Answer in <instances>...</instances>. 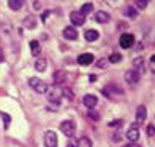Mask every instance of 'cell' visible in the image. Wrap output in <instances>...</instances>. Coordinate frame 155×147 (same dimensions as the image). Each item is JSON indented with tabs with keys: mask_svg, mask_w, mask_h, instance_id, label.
Returning <instances> with one entry per match:
<instances>
[{
	"mask_svg": "<svg viewBox=\"0 0 155 147\" xmlns=\"http://www.w3.org/2000/svg\"><path fill=\"white\" fill-rule=\"evenodd\" d=\"M45 93H47V98H48L50 103H56V104H58L61 101V98H62V90L59 87H56V85H54V87H48Z\"/></svg>",
	"mask_w": 155,
	"mask_h": 147,
	"instance_id": "6da1fadb",
	"label": "cell"
},
{
	"mask_svg": "<svg viewBox=\"0 0 155 147\" xmlns=\"http://www.w3.org/2000/svg\"><path fill=\"white\" fill-rule=\"evenodd\" d=\"M29 87L34 90V91H37V93H45L47 91V83H45L43 80H40V78L37 77H31L29 78Z\"/></svg>",
	"mask_w": 155,
	"mask_h": 147,
	"instance_id": "7a4b0ae2",
	"label": "cell"
},
{
	"mask_svg": "<svg viewBox=\"0 0 155 147\" xmlns=\"http://www.w3.org/2000/svg\"><path fill=\"white\" fill-rule=\"evenodd\" d=\"M102 94L107 96V98H110V99H115L117 96H123V91H122L120 88H117V87H114V85H110V87L102 88Z\"/></svg>",
	"mask_w": 155,
	"mask_h": 147,
	"instance_id": "3957f363",
	"label": "cell"
},
{
	"mask_svg": "<svg viewBox=\"0 0 155 147\" xmlns=\"http://www.w3.org/2000/svg\"><path fill=\"white\" fill-rule=\"evenodd\" d=\"M61 131L66 134L67 138H72L74 133H75V123H74L72 120H66L61 123Z\"/></svg>",
	"mask_w": 155,
	"mask_h": 147,
	"instance_id": "277c9868",
	"label": "cell"
},
{
	"mask_svg": "<svg viewBox=\"0 0 155 147\" xmlns=\"http://www.w3.org/2000/svg\"><path fill=\"white\" fill-rule=\"evenodd\" d=\"M43 142L45 147H58V136L54 131H47L43 136Z\"/></svg>",
	"mask_w": 155,
	"mask_h": 147,
	"instance_id": "5b68a950",
	"label": "cell"
},
{
	"mask_svg": "<svg viewBox=\"0 0 155 147\" xmlns=\"http://www.w3.org/2000/svg\"><path fill=\"white\" fill-rule=\"evenodd\" d=\"M139 78H141V74L136 72L134 69L126 70V74H125V80H126V83H130V85H136L137 82H139Z\"/></svg>",
	"mask_w": 155,
	"mask_h": 147,
	"instance_id": "8992f818",
	"label": "cell"
},
{
	"mask_svg": "<svg viewBox=\"0 0 155 147\" xmlns=\"http://www.w3.org/2000/svg\"><path fill=\"white\" fill-rule=\"evenodd\" d=\"M134 45V37L131 34H123L120 35V47L122 48H131Z\"/></svg>",
	"mask_w": 155,
	"mask_h": 147,
	"instance_id": "52a82bcc",
	"label": "cell"
},
{
	"mask_svg": "<svg viewBox=\"0 0 155 147\" xmlns=\"http://www.w3.org/2000/svg\"><path fill=\"white\" fill-rule=\"evenodd\" d=\"M71 21L74 26H83L85 24V16L80 11H72L71 13Z\"/></svg>",
	"mask_w": 155,
	"mask_h": 147,
	"instance_id": "ba28073f",
	"label": "cell"
},
{
	"mask_svg": "<svg viewBox=\"0 0 155 147\" xmlns=\"http://www.w3.org/2000/svg\"><path fill=\"white\" fill-rule=\"evenodd\" d=\"M62 35H64L66 40H75V38L78 37V34L75 31V27L67 26V27H64V31H62Z\"/></svg>",
	"mask_w": 155,
	"mask_h": 147,
	"instance_id": "9c48e42d",
	"label": "cell"
},
{
	"mask_svg": "<svg viewBox=\"0 0 155 147\" xmlns=\"http://www.w3.org/2000/svg\"><path fill=\"white\" fill-rule=\"evenodd\" d=\"M93 61H94V58H93V54H91V53H83V54H80L77 58V63L80 66H90Z\"/></svg>",
	"mask_w": 155,
	"mask_h": 147,
	"instance_id": "30bf717a",
	"label": "cell"
},
{
	"mask_svg": "<svg viewBox=\"0 0 155 147\" xmlns=\"http://www.w3.org/2000/svg\"><path fill=\"white\" fill-rule=\"evenodd\" d=\"M83 104L88 107V109H94L97 104V98L94 94H85L83 96Z\"/></svg>",
	"mask_w": 155,
	"mask_h": 147,
	"instance_id": "8fae6325",
	"label": "cell"
},
{
	"mask_svg": "<svg viewBox=\"0 0 155 147\" xmlns=\"http://www.w3.org/2000/svg\"><path fill=\"white\" fill-rule=\"evenodd\" d=\"M53 80H54V85L58 87V85L64 83V82L67 80V74H66L64 70H56V72L53 74Z\"/></svg>",
	"mask_w": 155,
	"mask_h": 147,
	"instance_id": "7c38bea8",
	"label": "cell"
},
{
	"mask_svg": "<svg viewBox=\"0 0 155 147\" xmlns=\"http://www.w3.org/2000/svg\"><path fill=\"white\" fill-rule=\"evenodd\" d=\"M126 139H130V142H136L139 139V129H137V126H131L126 131Z\"/></svg>",
	"mask_w": 155,
	"mask_h": 147,
	"instance_id": "4fadbf2b",
	"label": "cell"
},
{
	"mask_svg": "<svg viewBox=\"0 0 155 147\" xmlns=\"http://www.w3.org/2000/svg\"><path fill=\"white\" fill-rule=\"evenodd\" d=\"M146 115H147L146 106H139V107L136 109V122H137V123H144V122H146Z\"/></svg>",
	"mask_w": 155,
	"mask_h": 147,
	"instance_id": "5bb4252c",
	"label": "cell"
},
{
	"mask_svg": "<svg viewBox=\"0 0 155 147\" xmlns=\"http://www.w3.org/2000/svg\"><path fill=\"white\" fill-rule=\"evenodd\" d=\"M94 19L99 22V24H104V22H107L109 19H110V16H109L107 11L99 10V11H96V13H94Z\"/></svg>",
	"mask_w": 155,
	"mask_h": 147,
	"instance_id": "9a60e30c",
	"label": "cell"
},
{
	"mask_svg": "<svg viewBox=\"0 0 155 147\" xmlns=\"http://www.w3.org/2000/svg\"><path fill=\"white\" fill-rule=\"evenodd\" d=\"M133 67H134V70L136 72H144L146 70V64H144V59L142 58H136L134 61H133Z\"/></svg>",
	"mask_w": 155,
	"mask_h": 147,
	"instance_id": "2e32d148",
	"label": "cell"
},
{
	"mask_svg": "<svg viewBox=\"0 0 155 147\" xmlns=\"http://www.w3.org/2000/svg\"><path fill=\"white\" fill-rule=\"evenodd\" d=\"M85 38H87V42H96L97 38H99V32L94 31V29H90L85 32Z\"/></svg>",
	"mask_w": 155,
	"mask_h": 147,
	"instance_id": "e0dca14e",
	"label": "cell"
},
{
	"mask_svg": "<svg viewBox=\"0 0 155 147\" xmlns=\"http://www.w3.org/2000/svg\"><path fill=\"white\" fill-rule=\"evenodd\" d=\"M24 26L27 27V29H35V27H37L35 16H27V18L24 19Z\"/></svg>",
	"mask_w": 155,
	"mask_h": 147,
	"instance_id": "ac0fdd59",
	"label": "cell"
},
{
	"mask_svg": "<svg viewBox=\"0 0 155 147\" xmlns=\"http://www.w3.org/2000/svg\"><path fill=\"white\" fill-rule=\"evenodd\" d=\"M29 47H31V51H32L34 56H38V54H40V43H38L37 40H32V42L29 43Z\"/></svg>",
	"mask_w": 155,
	"mask_h": 147,
	"instance_id": "d6986e66",
	"label": "cell"
},
{
	"mask_svg": "<svg viewBox=\"0 0 155 147\" xmlns=\"http://www.w3.org/2000/svg\"><path fill=\"white\" fill-rule=\"evenodd\" d=\"M77 147H93V144H91V139H90V138L83 136V138H80V139H78Z\"/></svg>",
	"mask_w": 155,
	"mask_h": 147,
	"instance_id": "ffe728a7",
	"label": "cell"
},
{
	"mask_svg": "<svg viewBox=\"0 0 155 147\" xmlns=\"http://www.w3.org/2000/svg\"><path fill=\"white\" fill-rule=\"evenodd\" d=\"M35 70H38V72H45V70H47V61H45V59H37L35 61Z\"/></svg>",
	"mask_w": 155,
	"mask_h": 147,
	"instance_id": "44dd1931",
	"label": "cell"
},
{
	"mask_svg": "<svg viewBox=\"0 0 155 147\" xmlns=\"http://www.w3.org/2000/svg\"><path fill=\"white\" fill-rule=\"evenodd\" d=\"M8 7L13 10V11H18V10L22 7V2H21V0H10V2H8Z\"/></svg>",
	"mask_w": 155,
	"mask_h": 147,
	"instance_id": "7402d4cb",
	"label": "cell"
},
{
	"mask_svg": "<svg viewBox=\"0 0 155 147\" xmlns=\"http://www.w3.org/2000/svg\"><path fill=\"white\" fill-rule=\"evenodd\" d=\"M91 11H93V3H85L83 7H82V10H80V13L87 18V15H90Z\"/></svg>",
	"mask_w": 155,
	"mask_h": 147,
	"instance_id": "603a6c76",
	"label": "cell"
},
{
	"mask_svg": "<svg viewBox=\"0 0 155 147\" xmlns=\"http://www.w3.org/2000/svg\"><path fill=\"white\" fill-rule=\"evenodd\" d=\"M122 61V54L120 53H114L110 54V58H109V63H120Z\"/></svg>",
	"mask_w": 155,
	"mask_h": 147,
	"instance_id": "cb8c5ba5",
	"label": "cell"
},
{
	"mask_svg": "<svg viewBox=\"0 0 155 147\" xmlns=\"http://www.w3.org/2000/svg\"><path fill=\"white\" fill-rule=\"evenodd\" d=\"M125 15H126V16H130V18H133V19H134L136 16H137L136 10H134V8H131V7H128V8L125 10Z\"/></svg>",
	"mask_w": 155,
	"mask_h": 147,
	"instance_id": "d4e9b609",
	"label": "cell"
},
{
	"mask_svg": "<svg viewBox=\"0 0 155 147\" xmlns=\"http://www.w3.org/2000/svg\"><path fill=\"white\" fill-rule=\"evenodd\" d=\"M134 5H136V7L139 8V10H144V8L147 7V2H144V0H136Z\"/></svg>",
	"mask_w": 155,
	"mask_h": 147,
	"instance_id": "484cf974",
	"label": "cell"
},
{
	"mask_svg": "<svg viewBox=\"0 0 155 147\" xmlns=\"http://www.w3.org/2000/svg\"><path fill=\"white\" fill-rule=\"evenodd\" d=\"M88 117L91 118V120H94V122L99 120V114H97V112H94V110H90V112H88Z\"/></svg>",
	"mask_w": 155,
	"mask_h": 147,
	"instance_id": "4316f807",
	"label": "cell"
},
{
	"mask_svg": "<svg viewBox=\"0 0 155 147\" xmlns=\"http://www.w3.org/2000/svg\"><path fill=\"white\" fill-rule=\"evenodd\" d=\"M2 120H3V123H5V128H8V125H10V122H11V118H10V115H8V114H2Z\"/></svg>",
	"mask_w": 155,
	"mask_h": 147,
	"instance_id": "83f0119b",
	"label": "cell"
},
{
	"mask_svg": "<svg viewBox=\"0 0 155 147\" xmlns=\"http://www.w3.org/2000/svg\"><path fill=\"white\" fill-rule=\"evenodd\" d=\"M62 96H66V98H69V99H74V93L71 91V90H62Z\"/></svg>",
	"mask_w": 155,
	"mask_h": 147,
	"instance_id": "f1b7e54d",
	"label": "cell"
},
{
	"mask_svg": "<svg viewBox=\"0 0 155 147\" xmlns=\"http://www.w3.org/2000/svg\"><path fill=\"white\" fill-rule=\"evenodd\" d=\"M147 134L149 136H153L155 134V126L153 125H147Z\"/></svg>",
	"mask_w": 155,
	"mask_h": 147,
	"instance_id": "f546056e",
	"label": "cell"
},
{
	"mask_svg": "<svg viewBox=\"0 0 155 147\" xmlns=\"http://www.w3.org/2000/svg\"><path fill=\"white\" fill-rule=\"evenodd\" d=\"M120 125H122V120H114V122L109 123V126H112V128H117V126H120Z\"/></svg>",
	"mask_w": 155,
	"mask_h": 147,
	"instance_id": "4dcf8cb0",
	"label": "cell"
},
{
	"mask_svg": "<svg viewBox=\"0 0 155 147\" xmlns=\"http://www.w3.org/2000/svg\"><path fill=\"white\" fill-rule=\"evenodd\" d=\"M106 66H107V59L102 58V59L97 61V67H106Z\"/></svg>",
	"mask_w": 155,
	"mask_h": 147,
	"instance_id": "1f68e13d",
	"label": "cell"
},
{
	"mask_svg": "<svg viewBox=\"0 0 155 147\" xmlns=\"http://www.w3.org/2000/svg\"><path fill=\"white\" fill-rule=\"evenodd\" d=\"M51 13V11H45V13L42 15V21H47V18H48V15Z\"/></svg>",
	"mask_w": 155,
	"mask_h": 147,
	"instance_id": "d6a6232c",
	"label": "cell"
},
{
	"mask_svg": "<svg viewBox=\"0 0 155 147\" xmlns=\"http://www.w3.org/2000/svg\"><path fill=\"white\" fill-rule=\"evenodd\" d=\"M125 147H139V145H137L136 142H130L128 145H125Z\"/></svg>",
	"mask_w": 155,
	"mask_h": 147,
	"instance_id": "836d02e7",
	"label": "cell"
},
{
	"mask_svg": "<svg viewBox=\"0 0 155 147\" xmlns=\"http://www.w3.org/2000/svg\"><path fill=\"white\" fill-rule=\"evenodd\" d=\"M67 147H75V142H74V141H69V144H67Z\"/></svg>",
	"mask_w": 155,
	"mask_h": 147,
	"instance_id": "e575fe53",
	"label": "cell"
},
{
	"mask_svg": "<svg viewBox=\"0 0 155 147\" xmlns=\"http://www.w3.org/2000/svg\"><path fill=\"white\" fill-rule=\"evenodd\" d=\"M90 82H96V75H91L90 77Z\"/></svg>",
	"mask_w": 155,
	"mask_h": 147,
	"instance_id": "d590c367",
	"label": "cell"
},
{
	"mask_svg": "<svg viewBox=\"0 0 155 147\" xmlns=\"http://www.w3.org/2000/svg\"><path fill=\"white\" fill-rule=\"evenodd\" d=\"M2 59H3V58H2V53H0V63H2Z\"/></svg>",
	"mask_w": 155,
	"mask_h": 147,
	"instance_id": "8d00e7d4",
	"label": "cell"
}]
</instances>
